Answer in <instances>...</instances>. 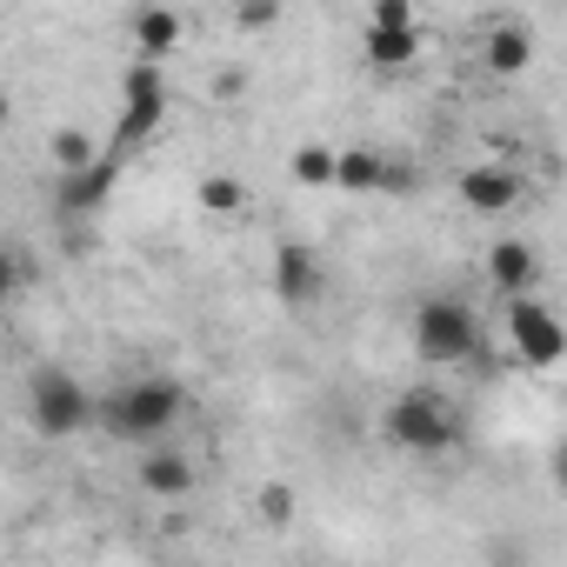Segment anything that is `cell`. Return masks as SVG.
<instances>
[{
  "instance_id": "obj_13",
  "label": "cell",
  "mask_w": 567,
  "mask_h": 567,
  "mask_svg": "<svg viewBox=\"0 0 567 567\" xmlns=\"http://www.w3.org/2000/svg\"><path fill=\"white\" fill-rule=\"evenodd\" d=\"M361 48H368V61H374V68H388V74H394V68H414V54H421V28H368V41H361Z\"/></svg>"
},
{
  "instance_id": "obj_5",
  "label": "cell",
  "mask_w": 567,
  "mask_h": 567,
  "mask_svg": "<svg viewBox=\"0 0 567 567\" xmlns=\"http://www.w3.org/2000/svg\"><path fill=\"white\" fill-rule=\"evenodd\" d=\"M161 114H167V81H161V68L134 61V68H127V81H121V127H114L107 161H127L134 147H147V141H154V127H161Z\"/></svg>"
},
{
  "instance_id": "obj_23",
  "label": "cell",
  "mask_w": 567,
  "mask_h": 567,
  "mask_svg": "<svg viewBox=\"0 0 567 567\" xmlns=\"http://www.w3.org/2000/svg\"><path fill=\"white\" fill-rule=\"evenodd\" d=\"M240 87H247V74H240V68H227V74L214 81V94H220V101H227V94H240Z\"/></svg>"
},
{
  "instance_id": "obj_16",
  "label": "cell",
  "mask_w": 567,
  "mask_h": 567,
  "mask_svg": "<svg viewBox=\"0 0 567 567\" xmlns=\"http://www.w3.org/2000/svg\"><path fill=\"white\" fill-rule=\"evenodd\" d=\"M94 161H101V147H94L81 127H61V134H54V167H61V174H81V167H94Z\"/></svg>"
},
{
  "instance_id": "obj_14",
  "label": "cell",
  "mask_w": 567,
  "mask_h": 567,
  "mask_svg": "<svg viewBox=\"0 0 567 567\" xmlns=\"http://www.w3.org/2000/svg\"><path fill=\"white\" fill-rule=\"evenodd\" d=\"M381 174H388V154H374V147H348V154H334V187H348V194H374Z\"/></svg>"
},
{
  "instance_id": "obj_1",
  "label": "cell",
  "mask_w": 567,
  "mask_h": 567,
  "mask_svg": "<svg viewBox=\"0 0 567 567\" xmlns=\"http://www.w3.org/2000/svg\"><path fill=\"white\" fill-rule=\"evenodd\" d=\"M187 414V394L167 381V374H141V381H121L107 401H94V421L127 441V447H154L174 421Z\"/></svg>"
},
{
  "instance_id": "obj_19",
  "label": "cell",
  "mask_w": 567,
  "mask_h": 567,
  "mask_svg": "<svg viewBox=\"0 0 567 567\" xmlns=\"http://www.w3.org/2000/svg\"><path fill=\"white\" fill-rule=\"evenodd\" d=\"M260 514H267V520H288V514H295V487H288V481H267V487H260Z\"/></svg>"
},
{
  "instance_id": "obj_21",
  "label": "cell",
  "mask_w": 567,
  "mask_h": 567,
  "mask_svg": "<svg viewBox=\"0 0 567 567\" xmlns=\"http://www.w3.org/2000/svg\"><path fill=\"white\" fill-rule=\"evenodd\" d=\"M280 21V8H234V28L240 34H260V28H274Z\"/></svg>"
},
{
  "instance_id": "obj_11",
  "label": "cell",
  "mask_w": 567,
  "mask_h": 567,
  "mask_svg": "<svg viewBox=\"0 0 567 567\" xmlns=\"http://www.w3.org/2000/svg\"><path fill=\"white\" fill-rule=\"evenodd\" d=\"M487 274H494V288H501L507 301H520V295L534 288L540 267H534V247H527V240H494V247H487Z\"/></svg>"
},
{
  "instance_id": "obj_2",
  "label": "cell",
  "mask_w": 567,
  "mask_h": 567,
  "mask_svg": "<svg viewBox=\"0 0 567 567\" xmlns=\"http://www.w3.org/2000/svg\"><path fill=\"white\" fill-rule=\"evenodd\" d=\"M381 427H388V441L408 447V454H447V447L461 441V414H454L434 388H408V394H394L388 414H381Z\"/></svg>"
},
{
  "instance_id": "obj_24",
  "label": "cell",
  "mask_w": 567,
  "mask_h": 567,
  "mask_svg": "<svg viewBox=\"0 0 567 567\" xmlns=\"http://www.w3.org/2000/svg\"><path fill=\"white\" fill-rule=\"evenodd\" d=\"M8 114H14V107H8V87H0V127H8Z\"/></svg>"
},
{
  "instance_id": "obj_12",
  "label": "cell",
  "mask_w": 567,
  "mask_h": 567,
  "mask_svg": "<svg viewBox=\"0 0 567 567\" xmlns=\"http://www.w3.org/2000/svg\"><path fill=\"white\" fill-rule=\"evenodd\" d=\"M174 41H181V14H174V8H141V14H134V48H141L147 68H154L161 54H174Z\"/></svg>"
},
{
  "instance_id": "obj_18",
  "label": "cell",
  "mask_w": 567,
  "mask_h": 567,
  "mask_svg": "<svg viewBox=\"0 0 567 567\" xmlns=\"http://www.w3.org/2000/svg\"><path fill=\"white\" fill-rule=\"evenodd\" d=\"M487 68H494V74H520V68H527V34H520V28H501V34L487 41Z\"/></svg>"
},
{
  "instance_id": "obj_7",
  "label": "cell",
  "mask_w": 567,
  "mask_h": 567,
  "mask_svg": "<svg viewBox=\"0 0 567 567\" xmlns=\"http://www.w3.org/2000/svg\"><path fill=\"white\" fill-rule=\"evenodd\" d=\"M114 181H121V161H94V167H81V174H61V187H54V207L68 214V220H87V214H101V200L114 194Z\"/></svg>"
},
{
  "instance_id": "obj_15",
  "label": "cell",
  "mask_w": 567,
  "mask_h": 567,
  "mask_svg": "<svg viewBox=\"0 0 567 567\" xmlns=\"http://www.w3.org/2000/svg\"><path fill=\"white\" fill-rule=\"evenodd\" d=\"M194 200H200V214H214V220H234V214H247V187H240L234 174H207Z\"/></svg>"
},
{
  "instance_id": "obj_6",
  "label": "cell",
  "mask_w": 567,
  "mask_h": 567,
  "mask_svg": "<svg viewBox=\"0 0 567 567\" xmlns=\"http://www.w3.org/2000/svg\"><path fill=\"white\" fill-rule=\"evenodd\" d=\"M507 341H514V354H520L527 368H554V361L567 354V328H560L534 295L507 301Z\"/></svg>"
},
{
  "instance_id": "obj_8",
  "label": "cell",
  "mask_w": 567,
  "mask_h": 567,
  "mask_svg": "<svg viewBox=\"0 0 567 567\" xmlns=\"http://www.w3.org/2000/svg\"><path fill=\"white\" fill-rule=\"evenodd\" d=\"M274 288H280V301H288V308H315L321 301V260L301 240H280V254H274Z\"/></svg>"
},
{
  "instance_id": "obj_4",
  "label": "cell",
  "mask_w": 567,
  "mask_h": 567,
  "mask_svg": "<svg viewBox=\"0 0 567 567\" xmlns=\"http://www.w3.org/2000/svg\"><path fill=\"white\" fill-rule=\"evenodd\" d=\"M414 348H421V361H434V368H461V361L481 354V321H474L461 301L434 295V301L414 308Z\"/></svg>"
},
{
  "instance_id": "obj_17",
  "label": "cell",
  "mask_w": 567,
  "mask_h": 567,
  "mask_svg": "<svg viewBox=\"0 0 567 567\" xmlns=\"http://www.w3.org/2000/svg\"><path fill=\"white\" fill-rule=\"evenodd\" d=\"M288 174H295L301 187H328V181H334V147H315V141H308V147H295Z\"/></svg>"
},
{
  "instance_id": "obj_10",
  "label": "cell",
  "mask_w": 567,
  "mask_h": 567,
  "mask_svg": "<svg viewBox=\"0 0 567 567\" xmlns=\"http://www.w3.org/2000/svg\"><path fill=\"white\" fill-rule=\"evenodd\" d=\"M134 481H141V494H154V501H181V494H194V461H187L181 447H141Z\"/></svg>"
},
{
  "instance_id": "obj_20",
  "label": "cell",
  "mask_w": 567,
  "mask_h": 567,
  "mask_svg": "<svg viewBox=\"0 0 567 567\" xmlns=\"http://www.w3.org/2000/svg\"><path fill=\"white\" fill-rule=\"evenodd\" d=\"M368 28H414V8H408V0H374Z\"/></svg>"
},
{
  "instance_id": "obj_9",
  "label": "cell",
  "mask_w": 567,
  "mask_h": 567,
  "mask_svg": "<svg viewBox=\"0 0 567 567\" xmlns=\"http://www.w3.org/2000/svg\"><path fill=\"white\" fill-rule=\"evenodd\" d=\"M520 194H527V187H520L514 167H494V161H487V167H467V174H461V200H467L474 214H514Z\"/></svg>"
},
{
  "instance_id": "obj_22",
  "label": "cell",
  "mask_w": 567,
  "mask_h": 567,
  "mask_svg": "<svg viewBox=\"0 0 567 567\" xmlns=\"http://www.w3.org/2000/svg\"><path fill=\"white\" fill-rule=\"evenodd\" d=\"M14 280H21V254H8V247H0V301H8V288H14Z\"/></svg>"
},
{
  "instance_id": "obj_3",
  "label": "cell",
  "mask_w": 567,
  "mask_h": 567,
  "mask_svg": "<svg viewBox=\"0 0 567 567\" xmlns=\"http://www.w3.org/2000/svg\"><path fill=\"white\" fill-rule=\"evenodd\" d=\"M28 421H34L41 441H74V434H87V421H94V394H87L68 368H41V374L28 381Z\"/></svg>"
}]
</instances>
